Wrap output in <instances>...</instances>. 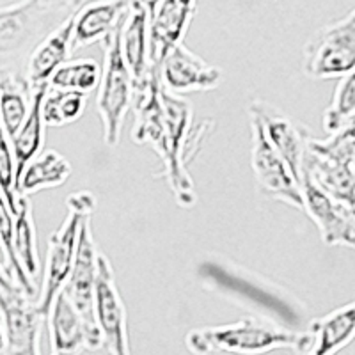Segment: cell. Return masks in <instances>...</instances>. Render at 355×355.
Instances as JSON below:
<instances>
[{
  "label": "cell",
  "mask_w": 355,
  "mask_h": 355,
  "mask_svg": "<svg viewBox=\"0 0 355 355\" xmlns=\"http://www.w3.org/2000/svg\"><path fill=\"white\" fill-rule=\"evenodd\" d=\"M71 173L73 167L64 155L55 150H44L25 166L18 180V190L24 196H33L44 189L62 187Z\"/></svg>",
  "instance_id": "22"
},
{
  "label": "cell",
  "mask_w": 355,
  "mask_h": 355,
  "mask_svg": "<svg viewBox=\"0 0 355 355\" xmlns=\"http://www.w3.org/2000/svg\"><path fill=\"white\" fill-rule=\"evenodd\" d=\"M68 215L61 227H57L49 240V250L43 266L41 293L37 299L41 313L49 316L55 297L62 291L71 275L75 258H77L78 234L85 215L93 214L96 208V198L89 190H78L68 196Z\"/></svg>",
  "instance_id": "5"
},
{
  "label": "cell",
  "mask_w": 355,
  "mask_h": 355,
  "mask_svg": "<svg viewBox=\"0 0 355 355\" xmlns=\"http://www.w3.org/2000/svg\"><path fill=\"white\" fill-rule=\"evenodd\" d=\"M73 31H75V15L57 27L53 33L34 46L24 62V73L28 82L36 87L40 84H50L53 73L68 61L73 52Z\"/></svg>",
  "instance_id": "20"
},
{
  "label": "cell",
  "mask_w": 355,
  "mask_h": 355,
  "mask_svg": "<svg viewBox=\"0 0 355 355\" xmlns=\"http://www.w3.org/2000/svg\"><path fill=\"white\" fill-rule=\"evenodd\" d=\"M101 73L94 59H75V61H66L61 68H57L50 78V85L57 89H66V91H78V93H93L100 85Z\"/></svg>",
  "instance_id": "26"
},
{
  "label": "cell",
  "mask_w": 355,
  "mask_h": 355,
  "mask_svg": "<svg viewBox=\"0 0 355 355\" xmlns=\"http://www.w3.org/2000/svg\"><path fill=\"white\" fill-rule=\"evenodd\" d=\"M304 343V331H291L259 316L192 329L185 338L187 348L192 354H266L279 348H290L302 354Z\"/></svg>",
  "instance_id": "3"
},
{
  "label": "cell",
  "mask_w": 355,
  "mask_h": 355,
  "mask_svg": "<svg viewBox=\"0 0 355 355\" xmlns=\"http://www.w3.org/2000/svg\"><path fill=\"white\" fill-rule=\"evenodd\" d=\"M91 217H93V214L85 215L80 224L77 258H75L71 275H69L68 283L62 288V291L68 295V299L71 300L73 306L77 307L78 313L84 316L91 331L103 338L96 323V315H94V291H96L98 254H100V250L94 245Z\"/></svg>",
  "instance_id": "13"
},
{
  "label": "cell",
  "mask_w": 355,
  "mask_h": 355,
  "mask_svg": "<svg viewBox=\"0 0 355 355\" xmlns=\"http://www.w3.org/2000/svg\"><path fill=\"white\" fill-rule=\"evenodd\" d=\"M12 217H15V247H17V252L20 256V261L24 263L25 270L37 281L41 274V259L40 252H37L33 205H31L28 196H21L20 210Z\"/></svg>",
  "instance_id": "24"
},
{
  "label": "cell",
  "mask_w": 355,
  "mask_h": 355,
  "mask_svg": "<svg viewBox=\"0 0 355 355\" xmlns=\"http://www.w3.org/2000/svg\"><path fill=\"white\" fill-rule=\"evenodd\" d=\"M198 0H158L151 18V66L160 69L173 46L185 40Z\"/></svg>",
  "instance_id": "17"
},
{
  "label": "cell",
  "mask_w": 355,
  "mask_h": 355,
  "mask_svg": "<svg viewBox=\"0 0 355 355\" xmlns=\"http://www.w3.org/2000/svg\"><path fill=\"white\" fill-rule=\"evenodd\" d=\"M355 117V69L339 78V84L332 94L331 105L325 109L322 119L323 130L332 135L347 126Z\"/></svg>",
  "instance_id": "27"
},
{
  "label": "cell",
  "mask_w": 355,
  "mask_h": 355,
  "mask_svg": "<svg viewBox=\"0 0 355 355\" xmlns=\"http://www.w3.org/2000/svg\"><path fill=\"white\" fill-rule=\"evenodd\" d=\"M250 117V166L254 173L258 192L265 199L284 202L304 211V196L299 178L295 176L283 155L275 150L266 137L258 117Z\"/></svg>",
  "instance_id": "9"
},
{
  "label": "cell",
  "mask_w": 355,
  "mask_h": 355,
  "mask_svg": "<svg viewBox=\"0 0 355 355\" xmlns=\"http://www.w3.org/2000/svg\"><path fill=\"white\" fill-rule=\"evenodd\" d=\"M164 123L151 133L148 146L158 155L164 167L162 176H166L169 189L173 190L176 202L182 208H192L196 205L194 182L189 174V164L194 160L196 153L201 150L206 133L214 123H192V105L183 100L182 94H174L164 87Z\"/></svg>",
  "instance_id": "2"
},
{
  "label": "cell",
  "mask_w": 355,
  "mask_h": 355,
  "mask_svg": "<svg viewBox=\"0 0 355 355\" xmlns=\"http://www.w3.org/2000/svg\"><path fill=\"white\" fill-rule=\"evenodd\" d=\"M82 6L84 0H20L4 6L0 11V66H15Z\"/></svg>",
  "instance_id": "4"
},
{
  "label": "cell",
  "mask_w": 355,
  "mask_h": 355,
  "mask_svg": "<svg viewBox=\"0 0 355 355\" xmlns=\"http://www.w3.org/2000/svg\"><path fill=\"white\" fill-rule=\"evenodd\" d=\"M249 116L258 117L263 125L266 137L275 150L283 155L293 174L302 180V164L307 150V139L313 135L311 130L302 123L295 121L286 112L272 105L268 101L256 98L250 101Z\"/></svg>",
  "instance_id": "12"
},
{
  "label": "cell",
  "mask_w": 355,
  "mask_h": 355,
  "mask_svg": "<svg viewBox=\"0 0 355 355\" xmlns=\"http://www.w3.org/2000/svg\"><path fill=\"white\" fill-rule=\"evenodd\" d=\"M306 332V343L302 354L309 355H332L347 348L355 339V300L325 316L313 318Z\"/></svg>",
  "instance_id": "18"
},
{
  "label": "cell",
  "mask_w": 355,
  "mask_h": 355,
  "mask_svg": "<svg viewBox=\"0 0 355 355\" xmlns=\"http://www.w3.org/2000/svg\"><path fill=\"white\" fill-rule=\"evenodd\" d=\"M87 107V94L50 85L43 100V117L49 128H62L78 121Z\"/></svg>",
  "instance_id": "25"
},
{
  "label": "cell",
  "mask_w": 355,
  "mask_h": 355,
  "mask_svg": "<svg viewBox=\"0 0 355 355\" xmlns=\"http://www.w3.org/2000/svg\"><path fill=\"white\" fill-rule=\"evenodd\" d=\"M34 85L28 82L21 68L0 66V112L2 132L9 137L21 128L33 110Z\"/></svg>",
  "instance_id": "21"
},
{
  "label": "cell",
  "mask_w": 355,
  "mask_h": 355,
  "mask_svg": "<svg viewBox=\"0 0 355 355\" xmlns=\"http://www.w3.org/2000/svg\"><path fill=\"white\" fill-rule=\"evenodd\" d=\"M158 0H130L121 27L123 55L135 84L148 77L151 68V18Z\"/></svg>",
  "instance_id": "16"
},
{
  "label": "cell",
  "mask_w": 355,
  "mask_h": 355,
  "mask_svg": "<svg viewBox=\"0 0 355 355\" xmlns=\"http://www.w3.org/2000/svg\"><path fill=\"white\" fill-rule=\"evenodd\" d=\"M50 354H78L84 350H103V338L94 334L84 316L73 306L64 291L57 295L49 316Z\"/></svg>",
  "instance_id": "15"
},
{
  "label": "cell",
  "mask_w": 355,
  "mask_h": 355,
  "mask_svg": "<svg viewBox=\"0 0 355 355\" xmlns=\"http://www.w3.org/2000/svg\"><path fill=\"white\" fill-rule=\"evenodd\" d=\"M162 84L174 94L205 93L222 84V69L206 62L187 44L178 43L169 50L160 68Z\"/></svg>",
  "instance_id": "14"
},
{
  "label": "cell",
  "mask_w": 355,
  "mask_h": 355,
  "mask_svg": "<svg viewBox=\"0 0 355 355\" xmlns=\"http://www.w3.org/2000/svg\"><path fill=\"white\" fill-rule=\"evenodd\" d=\"M304 211L320 230L327 245L355 247V206L329 194L307 174L300 180Z\"/></svg>",
  "instance_id": "11"
},
{
  "label": "cell",
  "mask_w": 355,
  "mask_h": 355,
  "mask_svg": "<svg viewBox=\"0 0 355 355\" xmlns=\"http://www.w3.org/2000/svg\"><path fill=\"white\" fill-rule=\"evenodd\" d=\"M49 87L50 84H40L34 87L33 110H31V114L27 116V119H25V123L21 125V128L15 133V137H9L11 139L15 157H17V185L21 173H24L25 166L43 151L44 128H46V123H44L43 117V100L44 96H46V93H49Z\"/></svg>",
  "instance_id": "23"
},
{
  "label": "cell",
  "mask_w": 355,
  "mask_h": 355,
  "mask_svg": "<svg viewBox=\"0 0 355 355\" xmlns=\"http://www.w3.org/2000/svg\"><path fill=\"white\" fill-rule=\"evenodd\" d=\"M198 277L202 288L259 318L270 320L291 331H304L309 323L307 307L295 295L222 256L211 254L201 259Z\"/></svg>",
  "instance_id": "1"
},
{
  "label": "cell",
  "mask_w": 355,
  "mask_h": 355,
  "mask_svg": "<svg viewBox=\"0 0 355 355\" xmlns=\"http://www.w3.org/2000/svg\"><path fill=\"white\" fill-rule=\"evenodd\" d=\"M94 315L103 334V352L114 355L130 354L128 316L126 307L117 290L116 275L107 256L98 254V277L94 291Z\"/></svg>",
  "instance_id": "10"
},
{
  "label": "cell",
  "mask_w": 355,
  "mask_h": 355,
  "mask_svg": "<svg viewBox=\"0 0 355 355\" xmlns=\"http://www.w3.org/2000/svg\"><path fill=\"white\" fill-rule=\"evenodd\" d=\"M130 0H91L75 12L73 52L103 43L125 20Z\"/></svg>",
  "instance_id": "19"
},
{
  "label": "cell",
  "mask_w": 355,
  "mask_h": 355,
  "mask_svg": "<svg viewBox=\"0 0 355 355\" xmlns=\"http://www.w3.org/2000/svg\"><path fill=\"white\" fill-rule=\"evenodd\" d=\"M0 355H40L41 329L46 322V316L41 313L37 299L25 291L4 268L0 281Z\"/></svg>",
  "instance_id": "7"
},
{
  "label": "cell",
  "mask_w": 355,
  "mask_h": 355,
  "mask_svg": "<svg viewBox=\"0 0 355 355\" xmlns=\"http://www.w3.org/2000/svg\"><path fill=\"white\" fill-rule=\"evenodd\" d=\"M304 75L313 80L341 78L355 69V9L325 25L307 40L302 59Z\"/></svg>",
  "instance_id": "8"
},
{
  "label": "cell",
  "mask_w": 355,
  "mask_h": 355,
  "mask_svg": "<svg viewBox=\"0 0 355 355\" xmlns=\"http://www.w3.org/2000/svg\"><path fill=\"white\" fill-rule=\"evenodd\" d=\"M121 25L103 41V73L98 85V114L103 123V141L109 148L119 144L128 109L133 105L135 80L123 55Z\"/></svg>",
  "instance_id": "6"
}]
</instances>
